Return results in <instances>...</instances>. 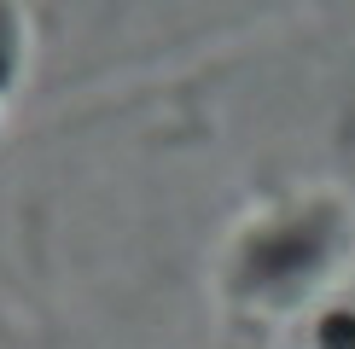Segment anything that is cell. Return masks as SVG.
Masks as SVG:
<instances>
[{"mask_svg":"<svg viewBox=\"0 0 355 349\" xmlns=\"http://www.w3.org/2000/svg\"><path fill=\"white\" fill-rule=\"evenodd\" d=\"M18 64H24V24L12 12V0H0V93L18 82Z\"/></svg>","mask_w":355,"mask_h":349,"instance_id":"obj_1","label":"cell"},{"mask_svg":"<svg viewBox=\"0 0 355 349\" xmlns=\"http://www.w3.org/2000/svg\"><path fill=\"white\" fill-rule=\"evenodd\" d=\"M315 349H355V309H327L320 314Z\"/></svg>","mask_w":355,"mask_h":349,"instance_id":"obj_2","label":"cell"}]
</instances>
